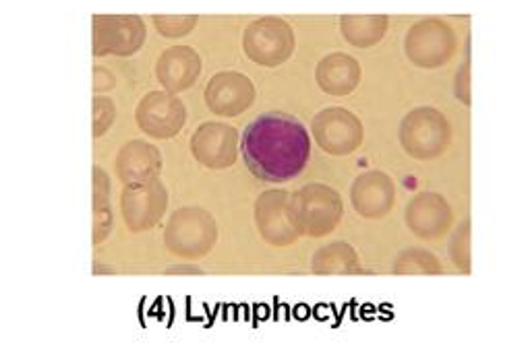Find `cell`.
Here are the masks:
<instances>
[{"mask_svg":"<svg viewBox=\"0 0 530 353\" xmlns=\"http://www.w3.org/2000/svg\"><path fill=\"white\" fill-rule=\"evenodd\" d=\"M240 151L257 178L284 182L305 170L311 143L299 120L265 114L245 128Z\"/></svg>","mask_w":530,"mask_h":353,"instance_id":"1","label":"cell"}]
</instances>
